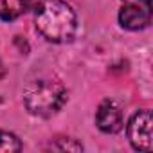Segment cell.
<instances>
[{
	"label": "cell",
	"mask_w": 153,
	"mask_h": 153,
	"mask_svg": "<svg viewBox=\"0 0 153 153\" xmlns=\"http://www.w3.org/2000/svg\"><path fill=\"white\" fill-rule=\"evenodd\" d=\"M38 33L52 43H67L76 36L78 20L65 0H38L34 7Z\"/></svg>",
	"instance_id": "1"
},
{
	"label": "cell",
	"mask_w": 153,
	"mask_h": 153,
	"mask_svg": "<svg viewBox=\"0 0 153 153\" xmlns=\"http://www.w3.org/2000/svg\"><path fill=\"white\" fill-rule=\"evenodd\" d=\"M24 101L31 114L49 117L56 114L67 101V90L63 83L49 74H42L31 79L24 90Z\"/></svg>",
	"instance_id": "2"
},
{
	"label": "cell",
	"mask_w": 153,
	"mask_h": 153,
	"mask_svg": "<svg viewBox=\"0 0 153 153\" xmlns=\"http://www.w3.org/2000/svg\"><path fill=\"white\" fill-rule=\"evenodd\" d=\"M151 112L140 110L137 112L128 123V137L135 149L139 151H151L153 139H151Z\"/></svg>",
	"instance_id": "3"
},
{
	"label": "cell",
	"mask_w": 153,
	"mask_h": 153,
	"mask_svg": "<svg viewBox=\"0 0 153 153\" xmlns=\"http://www.w3.org/2000/svg\"><path fill=\"white\" fill-rule=\"evenodd\" d=\"M96 124L105 133H115L123 128V112L115 101H103L96 114Z\"/></svg>",
	"instance_id": "4"
},
{
	"label": "cell",
	"mask_w": 153,
	"mask_h": 153,
	"mask_svg": "<svg viewBox=\"0 0 153 153\" xmlns=\"http://www.w3.org/2000/svg\"><path fill=\"white\" fill-rule=\"evenodd\" d=\"M119 24L124 29H130V31L144 29L151 24V9L124 4L121 7V13H119Z\"/></svg>",
	"instance_id": "5"
},
{
	"label": "cell",
	"mask_w": 153,
	"mask_h": 153,
	"mask_svg": "<svg viewBox=\"0 0 153 153\" xmlns=\"http://www.w3.org/2000/svg\"><path fill=\"white\" fill-rule=\"evenodd\" d=\"M27 7V0H0V18L11 22L18 18Z\"/></svg>",
	"instance_id": "6"
},
{
	"label": "cell",
	"mask_w": 153,
	"mask_h": 153,
	"mask_svg": "<svg viewBox=\"0 0 153 153\" xmlns=\"http://www.w3.org/2000/svg\"><path fill=\"white\" fill-rule=\"evenodd\" d=\"M20 149H22V144L16 139V135L0 130V151L13 153V151H20Z\"/></svg>",
	"instance_id": "7"
},
{
	"label": "cell",
	"mask_w": 153,
	"mask_h": 153,
	"mask_svg": "<svg viewBox=\"0 0 153 153\" xmlns=\"http://www.w3.org/2000/svg\"><path fill=\"white\" fill-rule=\"evenodd\" d=\"M124 4L130 6H137V7H144V9H151V0H123Z\"/></svg>",
	"instance_id": "8"
}]
</instances>
